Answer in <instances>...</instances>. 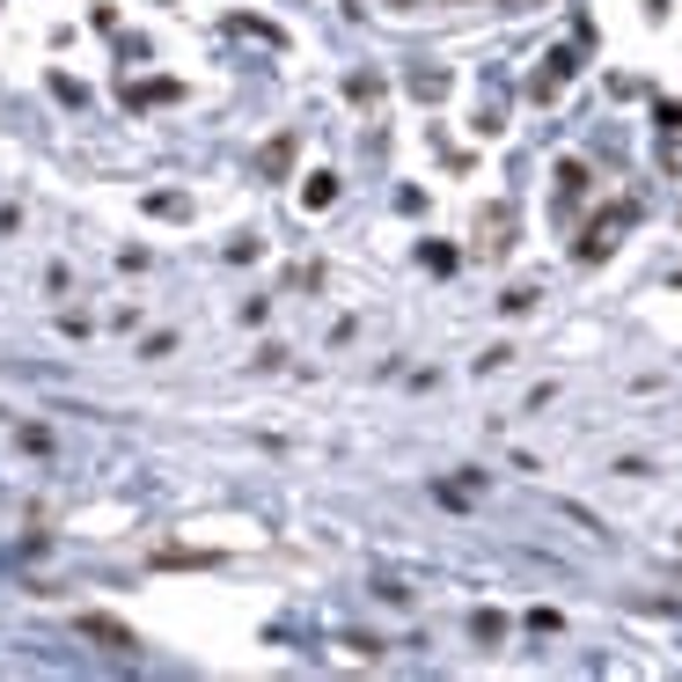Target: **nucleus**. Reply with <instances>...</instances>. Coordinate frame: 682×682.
<instances>
[{
	"label": "nucleus",
	"mask_w": 682,
	"mask_h": 682,
	"mask_svg": "<svg viewBox=\"0 0 682 682\" xmlns=\"http://www.w3.org/2000/svg\"><path fill=\"white\" fill-rule=\"evenodd\" d=\"M81 638H96L103 654H132V632H125V624H111V616H81Z\"/></svg>",
	"instance_id": "f257e3e1"
},
{
	"label": "nucleus",
	"mask_w": 682,
	"mask_h": 682,
	"mask_svg": "<svg viewBox=\"0 0 682 682\" xmlns=\"http://www.w3.org/2000/svg\"><path fill=\"white\" fill-rule=\"evenodd\" d=\"M573 67H580V51H551V67H543L529 89H536V96H558L565 81H573Z\"/></svg>",
	"instance_id": "f03ea898"
},
{
	"label": "nucleus",
	"mask_w": 682,
	"mask_h": 682,
	"mask_svg": "<svg viewBox=\"0 0 682 682\" xmlns=\"http://www.w3.org/2000/svg\"><path fill=\"white\" fill-rule=\"evenodd\" d=\"M301 206H309V213H331V206H338V176L316 170L309 184H301Z\"/></svg>",
	"instance_id": "7ed1b4c3"
},
{
	"label": "nucleus",
	"mask_w": 682,
	"mask_h": 682,
	"mask_svg": "<svg viewBox=\"0 0 682 682\" xmlns=\"http://www.w3.org/2000/svg\"><path fill=\"white\" fill-rule=\"evenodd\" d=\"M287 162H293V132H279V140H265V154H257V170H265V176H279Z\"/></svg>",
	"instance_id": "20e7f679"
},
{
	"label": "nucleus",
	"mask_w": 682,
	"mask_h": 682,
	"mask_svg": "<svg viewBox=\"0 0 682 682\" xmlns=\"http://www.w3.org/2000/svg\"><path fill=\"white\" fill-rule=\"evenodd\" d=\"M558 198H565V206L587 198V162H558Z\"/></svg>",
	"instance_id": "39448f33"
},
{
	"label": "nucleus",
	"mask_w": 682,
	"mask_h": 682,
	"mask_svg": "<svg viewBox=\"0 0 682 682\" xmlns=\"http://www.w3.org/2000/svg\"><path fill=\"white\" fill-rule=\"evenodd\" d=\"M176 96H184L176 81H140V89H132V103H140V111H147V103H176Z\"/></svg>",
	"instance_id": "423d86ee"
},
{
	"label": "nucleus",
	"mask_w": 682,
	"mask_h": 682,
	"mask_svg": "<svg viewBox=\"0 0 682 682\" xmlns=\"http://www.w3.org/2000/svg\"><path fill=\"white\" fill-rule=\"evenodd\" d=\"M147 213H170V220H184V213H192V198H176V192H147Z\"/></svg>",
	"instance_id": "0eeeda50"
},
{
	"label": "nucleus",
	"mask_w": 682,
	"mask_h": 682,
	"mask_svg": "<svg viewBox=\"0 0 682 682\" xmlns=\"http://www.w3.org/2000/svg\"><path fill=\"white\" fill-rule=\"evenodd\" d=\"M477 638H485V646H492V638H507V616L485 610V616H477Z\"/></svg>",
	"instance_id": "6e6552de"
},
{
	"label": "nucleus",
	"mask_w": 682,
	"mask_h": 682,
	"mask_svg": "<svg viewBox=\"0 0 682 682\" xmlns=\"http://www.w3.org/2000/svg\"><path fill=\"white\" fill-rule=\"evenodd\" d=\"M396 8H412V0H396Z\"/></svg>",
	"instance_id": "1a4fd4ad"
}]
</instances>
